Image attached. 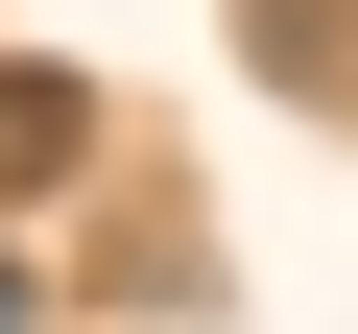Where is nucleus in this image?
<instances>
[{
    "instance_id": "f257e3e1",
    "label": "nucleus",
    "mask_w": 358,
    "mask_h": 334,
    "mask_svg": "<svg viewBox=\"0 0 358 334\" xmlns=\"http://www.w3.org/2000/svg\"><path fill=\"white\" fill-rule=\"evenodd\" d=\"M263 24V72H310V96H358V0H239Z\"/></svg>"
},
{
    "instance_id": "f03ea898",
    "label": "nucleus",
    "mask_w": 358,
    "mask_h": 334,
    "mask_svg": "<svg viewBox=\"0 0 358 334\" xmlns=\"http://www.w3.org/2000/svg\"><path fill=\"white\" fill-rule=\"evenodd\" d=\"M72 167V72H0V191H48Z\"/></svg>"
},
{
    "instance_id": "7ed1b4c3",
    "label": "nucleus",
    "mask_w": 358,
    "mask_h": 334,
    "mask_svg": "<svg viewBox=\"0 0 358 334\" xmlns=\"http://www.w3.org/2000/svg\"><path fill=\"white\" fill-rule=\"evenodd\" d=\"M0 334H48V286H24V263H0Z\"/></svg>"
}]
</instances>
